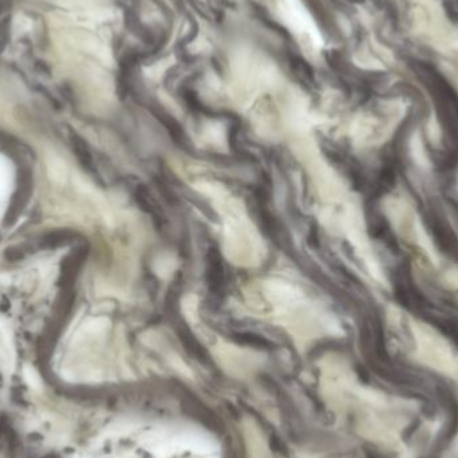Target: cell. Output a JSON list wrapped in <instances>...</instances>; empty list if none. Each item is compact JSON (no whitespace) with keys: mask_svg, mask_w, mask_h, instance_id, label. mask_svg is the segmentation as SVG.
<instances>
[{"mask_svg":"<svg viewBox=\"0 0 458 458\" xmlns=\"http://www.w3.org/2000/svg\"><path fill=\"white\" fill-rule=\"evenodd\" d=\"M279 7L287 22L291 24V28L295 30V33H298L299 35H302L305 42L311 40V43H315L316 46V43L319 42L316 39V31L314 30L311 20L305 17L303 7L295 0H279Z\"/></svg>","mask_w":458,"mask_h":458,"instance_id":"1","label":"cell"}]
</instances>
